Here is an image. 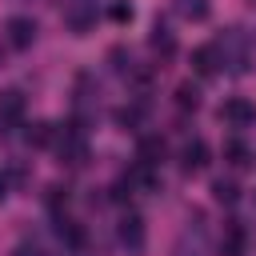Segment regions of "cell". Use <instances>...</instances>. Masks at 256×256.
I'll use <instances>...</instances> for the list:
<instances>
[{"mask_svg":"<svg viewBox=\"0 0 256 256\" xmlns=\"http://www.w3.org/2000/svg\"><path fill=\"white\" fill-rule=\"evenodd\" d=\"M56 148H60V160H68V164H84L88 160V144H84L80 128H64L56 136Z\"/></svg>","mask_w":256,"mask_h":256,"instance_id":"4","label":"cell"},{"mask_svg":"<svg viewBox=\"0 0 256 256\" xmlns=\"http://www.w3.org/2000/svg\"><path fill=\"white\" fill-rule=\"evenodd\" d=\"M224 160L236 164V168H248V164H252V152H248L240 140H232V144H224Z\"/></svg>","mask_w":256,"mask_h":256,"instance_id":"15","label":"cell"},{"mask_svg":"<svg viewBox=\"0 0 256 256\" xmlns=\"http://www.w3.org/2000/svg\"><path fill=\"white\" fill-rule=\"evenodd\" d=\"M212 196L220 200V204H236V196H240V188H236V180H212Z\"/></svg>","mask_w":256,"mask_h":256,"instance_id":"16","label":"cell"},{"mask_svg":"<svg viewBox=\"0 0 256 256\" xmlns=\"http://www.w3.org/2000/svg\"><path fill=\"white\" fill-rule=\"evenodd\" d=\"M176 104H180V108H200V92H196L192 84H180V88H176Z\"/></svg>","mask_w":256,"mask_h":256,"instance_id":"18","label":"cell"},{"mask_svg":"<svg viewBox=\"0 0 256 256\" xmlns=\"http://www.w3.org/2000/svg\"><path fill=\"white\" fill-rule=\"evenodd\" d=\"M120 244H124V248H132V252H136V248H144V220H140L136 212H128V216L120 220Z\"/></svg>","mask_w":256,"mask_h":256,"instance_id":"6","label":"cell"},{"mask_svg":"<svg viewBox=\"0 0 256 256\" xmlns=\"http://www.w3.org/2000/svg\"><path fill=\"white\" fill-rule=\"evenodd\" d=\"M136 156H140V164L156 168V164L164 160V140H160V136H144V140H140V148H136Z\"/></svg>","mask_w":256,"mask_h":256,"instance_id":"11","label":"cell"},{"mask_svg":"<svg viewBox=\"0 0 256 256\" xmlns=\"http://www.w3.org/2000/svg\"><path fill=\"white\" fill-rule=\"evenodd\" d=\"M192 68H196L200 76H216V72H220V52H216V44L196 48V52H192Z\"/></svg>","mask_w":256,"mask_h":256,"instance_id":"8","label":"cell"},{"mask_svg":"<svg viewBox=\"0 0 256 256\" xmlns=\"http://www.w3.org/2000/svg\"><path fill=\"white\" fill-rule=\"evenodd\" d=\"M220 252H224V256H244V228H240L236 220H228V224H224Z\"/></svg>","mask_w":256,"mask_h":256,"instance_id":"10","label":"cell"},{"mask_svg":"<svg viewBox=\"0 0 256 256\" xmlns=\"http://www.w3.org/2000/svg\"><path fill=\"white\" fill-rule=\"evenodd\" d=\"M108 16H112L116 24H128L136 12H132V4H128V0H112V4H108Z\"/></svg>","mask_w":256,"mask_h":256,"instance_id":"17","label":"cell"},{"mask_svg":"<svg viewBox=\"0 0 256 256\" xmlns=\"http://www.w3.org/2000/svg\"><path fill=\"white\" fill-rule=\"evenodd\" d=\"M4 28H8V40H12V48H28V44L36 40V24H32L28 16H12Z\"/></svg>","mask_w":256,"mask_h":256,"instance_id":"5","label":"cell"},{"mask_svg":"<svg viewBox=\"0 0 256 256\" xmlns=\"http://www.w3.org/2000/svg\"><path fill=\"white\" fill-rule=\"evenodd\" d=\"M24 136H28V144L44 148V144H52V140H56V128H52V124H44V120H36V124H32Z\"/></svg>","mask_w":256,"mask_h":256,"instance_id":"14","label":"cell"},{"mask_svg":"<svg viewBox=\"0 0 256 256\" xmlns=\"http://www.w3.org/2000/svg\"><path fill=\"white\" fill-rule=\"evenodd\" d=\"M204 164H208V144H204V140L184 144V152H180V168H184V172H200Z\"/></svg>","mask_w":256,"mask_h":256,"instance_id":"9","label":"cell"},{"mask_svg":"<svg viewBox=\"0 0 256 256\" xmlns=\"http://www.w3.org/2000/svg\"><path fill=\"white\" fill-rule=\"evenodd\" d=\"M24 116V96L16 92V88H8V92H0V124L8 128V124H16Z\"/></svg>","mask_w":256,"mask_h":256,"instance_id":"7","label":"cell"},{"mask_svg":"<svg viewBox=\"0 0 256 256\" xmlns=\"http://www.w3.org/2000/svg\"><path fill=\"white\" fill-rule=\"evenodd\" d=\"M216 52H220V64H228L232 76H244L248 72V40L240 28H228L220 40H216Z\"/></svg>","mask_w":256,"mask_h":256,"instance_id":"1","label":"cell"},{"mask_svg":"<svg viewBox=\"0 0 256 256\" xmlns=\"http://www.w3.org/2000/svg\"><path fill=\"white\" fill-rule=\"evenodd\" d=\"M220 120L228 128H248V124H256V104L244 100V96H232V100L220 104Z\"/></svg>","mask_w":256,"mask_h":256,"instance_id":"3","label":"cell"},{"mask_svg":"<svg viewBox=\"0 0 256 256\" xmlns=\"http://www.w3.org/2000/svg\"><path fill=\"white\" fill-rule=\"evenodd\" d=\"M176 4V12L184 16V20H208V0H172Z\"/></svg>","mask_w":256,"mask_h":256,"instance_id":"13","label":"cell"},{"mask_svg":"<svg viewBox=\"0 0 256 256\" xmlns=\"http://www.w3.org/2000/svg\"><path fill=\"white\" fill-rule=\"evenodd\" d=\"M4 196H8V176L0 172V200H4Z\"/></svg>","mask_w":256,"mask_h":256,"instance_id":"21","label":"cell"},{"mask_svg":"<svg viewBox=\"0 0 256 256\" xmlns=\"http://www.w3.org/2000/svg\"><path fill=\"white\" fill-rule=\"evenodd\" d=\"M148 44H152V52H160V56H172L176 52V36L156 20V28H152V36H148Z\"/></svg>","mask_w":256,"mask_h":256,"instance_id":"12","label":"cell"},{"mask_svg":"<svg viewBox=\"0 0 256 256\" xmlns=\"http://www.w3.org/2000/svg\"><path fill=\"white\" fill-rule=\"evenodd\" d=\"M116 120H120V124H140V108H120Z\"/></svg>","mask_w":256,"mask_h":256,"instance_id":"19","label":"cell"},{"mask_svg":"<svg viewBox=\"0 0 256 256\" xmlns=\"http://www.w3.org/2000/svg\"><path fill=\"white\" fill-rule=\"evenodd\" d=\"M12 256H48V252H44V248H36V244H20Z\"/></svg>","mask_w":256,"mask_h":256,"instance_id":"20","label":"cell"},{"mask_svg":"<svg viewBox=\"0 0 256 256\" xmlns=\"http://www.w3.org/2000/svg\"><path fill=\"white\" fill-rule=\"evenodd\" d=\"M96 16H100L96 0H68V4H64V24H68L76 36H88V32L96 28Z\"/></svg>","mask_w":256,"mask_h":256,"instance_id":"2","label":"cell"},{"mask_svg":"<svg viewBox=\"0 0 256 256\" xmlns=\"http://www.w3.org/2000/svg\"><path fill=\"white\" fill-rule=\"evenodd\" d=\"M248 4H252V8H256V0H248Z\"/></svg>","mask_w":256,"mask_h":256,"instance_id":"22","label":"cell"}]
</instances>
